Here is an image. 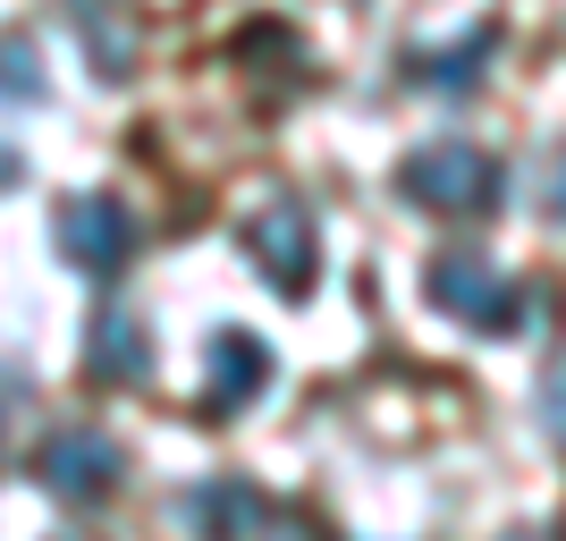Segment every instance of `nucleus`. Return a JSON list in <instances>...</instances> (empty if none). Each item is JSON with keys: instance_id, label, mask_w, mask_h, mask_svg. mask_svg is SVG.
I'll list each match as a JSON object with an SVG mask.
<instances>
[{"instance_id": "1", "label": "nucleus", "mask_w": 566, "mask_h": 541, "mask_svg": "<svg viewBox=\"0 0 566 541\" xmlns=\"http://www.w3.org/2000/svg\"><path fill=\"white\" fill-rule=\"evenodd\" d=\"M398 187H406V204L449 212V220L499 212V162L482 153V144H465V136H431V144H415V153L398 162Z\"/></svg>"}, {"instance_id": "2", "label": "nucleus", "mask_w": 566, "mask_h": 541, "mask_svg": "<svg viewBox=\"0 0 566 541\" xmlns=\"http://www.w3.org/2000/svg\"><path fill=\"white\" fill-rule=\"evenodd\" d=\"M245 254H254V271L280 296H313V280H322V229H313V204H296V195H262L254 212H245Z\"/></svg>"}, {"instance_id": "3", "label": "nucleus", "mask_w": 566, "mask_h": 541, "mask_svg": "<svg viewBox=\"0 0 566 541\" xmlns=\"http://www.w3.org/2000/svg\"><path fill=\"white\" fill-rule=\"evenodd\" d=\"M423 296L440 313H457V322H473V330H516L524 322L516 271H499V262H482V254H440L423 271Z\"/></svg>"}, {"instance_id": "4", "label": "nucleus", "mask_w": 566, "mask_h": 541, "mask_svg": "<svg viewBox=\"0 0 566 541\" xmlns=\"http://www.w3.org/2000/svg\"><path fill=\"white\" fill-rule=\"evenodd\" d=\"M51 246H60V262H69V271L102 280V271H118V262L136 254V220H127V204H118V195H69V204H60V220H51Z\"/></svg>"}, {"instance_id": "5", "label": "nucleus", "mask_w": 566, "mask_h": 541, "mask_svg": "<svg viewBox=\"0 0 566 541\" xmlns=\"http://www.w3.org/2000/svg\"><path fill=\"white\" fill-rule=\"evenodd\" d=\"M118 440H102V431H51L43 457H34V474H43L60 499H111L118 491Z\"/></svg>"}, {"instance_id": "6", "label": "nucleus", "mask_w": 566, "mask_h": 541, "mask_svg": "<svg viewBox=\"0 0 566 541\" xmlns=\"http://www.w3.org/2000/svg\"><path fill=\"white\" fill-rule=\"evenodd\" d=\"M178 517L195 524V541H254L271 524V499L245 482V474H212V482H195L178 499Z\"/></svg>"}, {"instance_id": "7", "label": "nucleus", "mask_w": 566, "mask_h": 541, "mask_svg": "<svg viewBox=\"0 0 566 541\" xmlns=\"http://www.w3.org/2000/svg\"><path fill=\"white\" fill-rule=\"evenodd\" d=\"M271 389V347L254 330H212V373H203V415H237Z\"/></svg>"}, {"instance_id": "8", "label": "nucleus", "mask_w": 566, "mask_h": 541, "mask_svg": "<svg viewBox=\"0 0 566 541\" xmlns=\"http://www.w3.org/2000/svg\"><path fill=\"white\" fill-rule=\"evenodd\" d=\"M69 25L94 60V76H136V18L118 0H69Z\"/></svg>"}, {"instance_id": "9", "label": "nucleus", "mask_w": 566, "mask_h": 541, "mask_svg": "<svg viewBox=\"0 0 566 541\" xmlns=\"http://www.w3.org/2000/svg\"><path fill=\"white\" fill-rule=\"evenodd\" d=\"M85 373H94L102 389H136V381L153 373V339H144V322H136V313H102V322H94Z\"/></svg>"}, {"instance_id": "10", "label": "nucleus", "mask_w": 566, "mask_h": 541, "mask_svg": "<svg viewBox=\"0 0 566 541\" xmlns=\"http://www.w3.org/2000/svg\"><path fill=\"white\" fill-rule=\"evenodd\" d=\"M491 51H499V25H473L457 51H415V85H431V94H473L482 69H491Z\"/></svg>"}, {"instance_id": "11", "label": "nucleus", "mask_w": 566, "mask_h": 541, "mask_svg": "<svg viewBox=\"0 0 566 541\" xmlns=\"http://www.w3.org/2000/svg\"><path fill=\"white\" fill-rule=\"evenodd\" d=\"M0 102H43V60L25 34H0Z\"/></svg>"}, {"instance_id": "12", "label": "nucleus", "mask_w": 566, "mask_h": 541, "mask_svg": "<svg viewBox=\"0 0 566 541\" xmlns=\"http://www.w3.org/2000/svg\"><path fill=\"white\" fill-rule=\"evenodd\" d=\"M542 431L566 448V355H549V373H542Z\"/></svg>"}, {"instance_id": "13", "label": "nucleus", "mask_w": 566, "mask_h": 541, "mask_svg": "<svg viewBox=\"0 0 566 541\" xmlns=\"http://www.w3.org/2000/svg\"><path fill=\"white\" fill-rule=\"evenodd\" d=\"M542 204H549V220H566V144L549 153V169H542Z\"/></svg>"}, {"instance_id": "14", "label": "nucleus", "mask_w": 566, "mask_h": 541, "mask_svg": "<svg viewBox=\"0 0 566 541\" xmlns=\"http://www.w3.org/2000/svg\"><path fill=\"white\" fill-rule=\"evenodd\" d=\"M287 541H331V533H322V524H296V533H287Z\"/></svg>"}, {"instance_id": "15", "label": "nucleus", "mask_w": 566, "mask_h": 541, "mask_svg": "<svg viewBox=\"0 0 566 541\" xmlns=\"http://www.w3.org/2000/svg\"><path fill=\"white\" fill-rule=\"evenodd\" d=\"M516 541H542V533H516Z\"/></svg>"}]
</instances>
